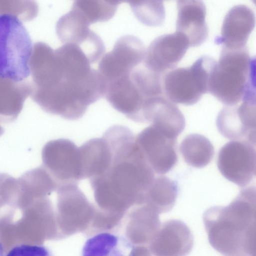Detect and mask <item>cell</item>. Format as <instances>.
<instances>
[{
    "label": "cell",
    "instance_id": "1",
    "mask_svg": "<svg viewBox=\"0 0 256 256\" xmlns=\"http://www.w3.org/2000/svg\"><path fill=\"white\" fill-rule=\"evenodd\" d=\"M92 64L76 44L54 50L42 42L34 44L29 61L30 96L48 114L70 120L81 118L103 96L102 82Z\"/></svg>",
    "mask_w": 256,
    "mask_h": 256
},
{
    "label": "cell",
    "instance_id": "2",
    "mask_svg": "<svg viewBox=\"0 0 256 256\" xmlns=\"http://www.w3.org/2000/svg\"><path fill=\"white\" fill-rule=\"evenodd\" d=\"M103 136L111 152L108 168L89 179L96 202L106 210L118 211L134 204L146 202L154 172L147 163L127 127L116 126Z\"/></svg>",
    "mask_w": 256,
    "mask_h": 256
},
{
    "label": "cell",
    "instance_id": "3",
    "mask_svg": "<svg viewBox=\"0 0 256 256\" xmlns=\"http://www.w3.org/2000/svg\"><path fill=\"white\" fill-rule=\"evenodd\" d=\"M252 60L246 48H222L212 72L208 92L226 106H234L255 90Z\"/></svg>",
    "mask_w": 256,
    "mask_h": 256
},
{
    "label": "cell",
    "instance_id": "4",
    "mask_svg": "<svg viewBox=\"0 0 256 256\" xmlns=\"http://www.w3.org/2000/svg\"><path fill=\"white\" fill-rule=\"evenodd\" d=\"M32 50L30 36L22 22L0 14V78L16 82L27 78Z\"/></svg>",
    "mask_w": 256,
    "mask_h": 256
},
{
    "label": "cell",
    "instance_id": "5",
    "mask_svg": "<svg viewBox=\"0 0 256 256\" xmlns=\"http://www.w3.org/2000/svg\"><path fill=\"white\" fill-rule=\"evenodd\" d=\"M216 61L208 56L199 58L190 66L172 69L162 80L163 92L172 102L192 105L208 90Z\"/></svg>",
    "mask_w": 256,
    "mask_h": 256
},
{
    "label": "cell",
    "instance_id": "6",
    "mask_svg": "<svg viewBox=\"0 0 256 256\" xmlns=\"http://www.w3.org/2000/svg\"><path fill=\"white\" fill-rule=\"evenodd\" d=\"M42 166L57 184H77L82 179L79 148L72 141L59 138L49 141L42 152Z\"/></svg>",
    "mask_w": 256,
    "mask_h": 256
},
{
    "label": "cell",
    "instance_id": "7",
    "mask_svg": "<svg viewBox=\"0 0 256 256\" xmlns=\"http://www.w3.org/2000/svg\"><path fill=\"white\" fill-rule=\"evenodd\" d=\"M218 167L230 182L240 186H247L256 175V144L244 140L228 142L218 152Z\"/></svg>",
    "mask_w": 256,
    "mask_h": 256
},
{
    "label": "cell",
    "instance_id": "8",
    "mask_svg": "<svg viewBox=\"0 0 256 256\" xmlns=\"http://www.w3.org/2000/svg\"><path fill=\"white\" fill-rule=\"evenodd\" d=\"M136 143L154 174H164L176 164V138L153 124L135 136Z\"/></svg>",
    "mask_w": 256,
    "mask_h": 256
},
{
    "label": "cell",
    "instance_id": "9",
    "mask_svg": "<svg viewBox=\"0 0 256 256\" xmlns=\"http://www.w3.org/2000/svg\"><path fill=\"white\" fill-rule=\"evenodd\" d=\"M242 100L239 106H226L220 110L217 128L226 138L256 144V98H245Z\"/></svg>",
    "mask_w": 256,
    "mask_h": 256
},
{
    "label": "cell",
    "instance_id": "10",
    "mask_svg": "<svg viewBox=\"0 0 256 256\" xmlns=\"http://www.w3.org/2000/svg\"><path fill=\"white\" fill-rule=\"evenodd\" d=\"M190 46L186 36L180 32L162 35L146 49L144 64L150 70L162 75L176 66Z\"/></svg>",
    "mask_w": 256,
    "mask_h": 256
},
{
    "label": "cell",
    "instance_id": "11",
    "mask_svg": "<svg viewBox=\"0 0 256 256\" xmlns=\"http://www.w3.org/2000/svg\"><path fill=\"white\" fill-rule=\"evenodd\" d=\"M253 10L244 4L232 8L224 18L220 36L216 40L223 47L229 50L246 48L249 36L255 25Z\"/></svg>",
    "mask_w": 256,
    "mask_h": 256
},
{
    "label": "cell",
    "instance_id": "12",
    "mask_svg": "<svg viewBox=\"0 0 256 256\" xmlns=\"http://www.w3.org/2000/svg\"><path fill=\"white\" fill-rule=\"evenodd\" d=\"M176 32L187 38L190 46H198L208 36L206 7L202 0H178Z\"/></svg>",
    "mask_w": 256,
    "mask_h": 256
},
{
    "label": "cell",
    "instance_id": "13",
    "mask_svg": "<svg viewBox=\"0 0 256 256\" xmlns=\"http://www.w3.org/2000/svg\"><path fill=\"white\" fill-rule=\"evenodd\" d=\"M146 121L176 138L185 126L184 118L178 107L163 96L150 100L146 109Z\"/></svg>",
    "mask_w": 256,
    "mask_h": 256
},
{
    "label": "cell",
    "instance_id": "14",
    "mask_svg": "<svg viewBox=\"0 0 256 256\" xmlns=\"http://www.w3.org/2000/svg\"><path fill=\"white\" fill-rule=\"evenodd\" d=\"M17 180L18 200L22 205L48 196L58 188L56 182L42 166L26 172Z\"/></svg>",
    "mask_w": 256,
    "mask_h": 256
},
{
    "label": "cell",
    "instance_id": "15",
    "mask_svg": "<svg viewBox=\"0 0 256 256\" xmlns=\"http://www.w3.org/2000/svg\"><path fill=\"white\" fill-rule=\"evenodd\" d=\"M81 256H136V248L124 236L103 232L86 241Z\"/></svg>",
    "mask_w": 256,
    "mask_h": 256
},
{
    "label": "cell",
    "instance_id": "16",
    "mask_svg": "<svg viewBox=\"0 0 256 256\" xmlns=\"http://www.w3.org/2000/svg\"><path fill=\"white\" fill-rule=\"evenodd\" d=\"M30 92V82H16L0 78V122L14 121Z\"/></svg>",
    "mask_w": 256,
    "mask_h": 256
},
{
    "label": "cell",
    "instance_id": "17",
    "mask_svg": "<svg viewBox=\"0 0 256 256\" xmlns=\"http://www.w3.org/2000/svg\"><path fill=\"white\" fill-rule=\"evenodd\" d=\"M79 149L82 179L98 176L108 168L111 160V152L103 136L87 141Z\"/></svg>",
    "mask_w": 256,
    "mask_h": 256
},
{
    "label": "cell",
    "instance_id": "18",
    "mask_svg": "<svg viewBox=\"0 0 256 256\" xmlns=\"http://www.w3.org/2000/svg\"><path fill=\"white\" fill-rule=\"evenodd\" d=\"M180 150L185 162L196 168L208 165L214 154L211 142L204 136L196 134L186 136L180 144Z\"/></svg>",
    "mask_w": 256,
    "mask_h": 256
},
{
    "label": "cell",
    "instance_id": "19",
    "mask_svg": "<svg viewBox=\"0 0 256 256\" xmlns=\"http://www.w3.org/2000/svg\"><path fill=\"white\" fill-rule=\"evenodd\" d=\"M178 192L175 181L166 176L155 177L148 189L146 202L151 207L161 210L170 208L174 205Z\"/></svg>",
    "mask_w": 256,
    "mask_h": 256
},
{
    "label": "cell",
    "instance_id": "20",
    "mask_svg": "<svg viewBox=\"0 0 256 256\" xmlns=\"http://www.w3.org/2000/svg\"><path fill=\"white\" fill-rule=\"evenodd\" d=\"M120 2L102 0H77L76 8L90 24L106 22L114 15Z\"/></svg>",
    "mask_w": 256,
    "mask_h": 256
},
{
    "label": "cell",
    "instance_id": "21",
    "mask_svg": "<svg viewBox=\"0 0 256 256\" xmlns=\"http://www.w3.org/2000/svg\"><path fill=\"white\" fill-rule=\"evenodd\" d=\"M130 3L134 15L142 23L152 26L163 24L165 10L162 2L138 1Z\"/></svg>",
    "mask_w": 256,
    "mask_h": 256
},
{
    "label": "cell",
    "instance_id": "22",
    "mask_svg": "<svg viewBox=\"0 0 256 256\" xmlns=\"http://www.w3.org/2000/svg\"><path fill=\"white\" fill-rule=\"evenodd\" d=\"M38 4L30 0H0V14L14 16L21 22L34 19L38 13Z\"/></svg>",
    "mask_w": 256,
    "mask_h": 256
},
{
    "label": "cell",
    "instance_id": "23",
    "mask_svg": "<svg viewBox=\"0 0 256 256\" xmlns=\"http://www.w3.org/2000/svg\"><path fill=\"white\" fill-rule=\"evenodd\" d=\"M5 256H54L48 246L43 244H19L12 248Z\"/></svg>",
    "mask_w": 256,
    "mask_h": 256
},
{
    "label": "cell",
    "instance_id": "24",
    "mask_svg": "<svg viewBox=\"0 0 256 256\" xmlns=\"http://www.w3.org/2000/svg\"><path fill=\"white\" fill-rule=\"evenodd\" d=\"M0 256H4V250L2 244L0 242Z\"/></svg>",
    "mask_w": 256,
    "mask_h": 256
}]
</instances>
